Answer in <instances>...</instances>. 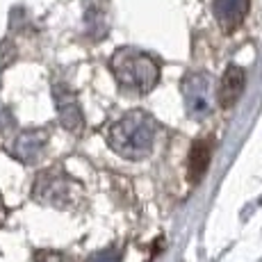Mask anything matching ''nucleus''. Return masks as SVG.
<instances>
[{
  "label": "nucleus",
  "instance_id": "11",
  "mask_svg": "<svg viewBox=\"0 0 262 262\" xmlns=\"http://www.w3.org/2000/svg\"><path fill=\"white\" fill-rule=\"evenodd\" d=\"M5 128H9V114L0 107V130H5Z\"/></svg>",
  "mask_w": 262,
  "mask_h": 262
},
{
  "label": "nucleus",
  "instance_id": "1",
  "mask_svg": "<svg viewBox=\"0 0 262 262\" xmlns=\"http://www.w3.org/2000/svg\"><path fill=\"white\" fill-rule=\"evenodd\" d=\"M155 133H158L155 119L150 114L135 110V112L123 114L110 128L107 139H110V146L114 148V153H119L121 158L142 160L153 148Z\"/></svg>",
  "mask_w": 262,
  "mask_h": 262
},
{
  "label": "nucleus",
  "instance_id": "8",
  "mask_svg": "<svg viewBox=\"0 0 262 262\" xmlns=\"http://www.w3.org/2000/svg\"><path fill=\"white\" fill-rule=\"evenodd\" d=\"M210 158H212V142L208 137L199 139L189 150V164H187V173L191 183H199L201 178L205 176L210 164Z\"/></svg>",
  "mask_w": 262,
  "mask_h": 262
},
{
  "label": "nucleus",
  "instance_id": "5",
  "mask_svg": "<svg viewBox=\"0 0 262 262\" xmlns=\"http://www.w3.org/2000/svg\"><path fill=\"white\" fill-rule=\"evenodd\" d=\"M55 103H57V114L64 128L78 130L82 125V110H80L78 98L73 96V92H69L67 87L57 84L55 87Z\"/></svg>",
  "mask_w": 262,
  "mask_h": 262
},
{
  "label": "nucleus",
  "instance_id": "6",
  "mask_svg": "<svg viewBox=\"0 0 262 262\" xmlns=\"http://www.w3.org/2000/svg\"><path fill=\"white\" fill-rule=\"evenodd\" d=\"M244 71L235 64H230L228 69L224 71V78H221L219 84V103L221 107H230V105L237 103V98L244 92Z\"/></svg>",
  "mask_w": 262,
  "mask_h": 262
},
{
  "label": "nucleus",
  "instance_id": "7",
  "mask_svg": "<svg viewBox=\"0 0 262 262\" xmlns=\"http://www.w3.org/2000/svg\"><path fill=\"white\" fill-rule=\"evenodd\" d=\"M246 9H249V0H214V16L226 32L235 30L244 21Z\"/></svg>",
  "mask_w": 262,
  "mask_h": 262
},
{
  "label": "nucleus",
  "instance_id": "4",
  "mask_svg": "<svg viewBox=\"0 0 262 262\" xmlns=\"http://www.w3.org/2000/svg\"><path fill=\"white\" fill-rule=\"evenodd\" d=\"M34 199L50 205H67L71 201V180L59 173H41L34 183Z\"/></svg>",
  "mask_w": 262,
  "mask_h": 262
},
{
  "label": "nucleus",
  "instance_id": "9",
  "mask_svg": "<svg viewBox=\"0 0 262 262\" xmlns=\"http://www.w3.org/2000/svg\"><path fill=\"white\" fill-rule=\"evenodd\" d=\"M43 146H46V133L41 130H30L23 133L21 137L14 144V155H16L21 162H34V160L41 155Z\"/></svg>",
  "mask_w": 262,
  "mask_h": 262
},
{
  "label": "nucleus",
  "instance_id": "10",
  "mask_svg": "<svg viewBox=\"0 0 262 262\" xmlns=\"http://www.w3.org/2000/svg\"><path fill=\"white\" fill-rule=\"evenodd\" d=\"M89 262H121V253L117 249H107V251H100V253H94Z\"/></svg>",
  "mask_w": 262,
  "mask_h": 262
},
{
  "label": "nucleus",
  "instance_id": "3",
  "mask_svg": "<svg viewBox=\"0 0 262 262\" xmlns=\"http://www.w3.org/2000/svg\"><path fill=\"white\" fill-rule=\"evenodd\" d=\"M183 98L189 117H205L212 110V82L205 73H191L183 82Z\"/></svg>",
  "mask_w": 262,
  "mask_h": 262
},
{
  "label": "nucleus",
  "instance_id": "2",
  "mask_svg": "<svg viewBox=\"0 0 262 262\" xmlns=\"http://www.w3.org/2000/svg\"><path fill=\"white\" fill-rule=\"evenodd\" d=\"M112 71L117 82L123 89H130L135 94H146L158 84L160 67L150 55L139 53L133 48L119 50L112 57Z\"/></svg>",
  "mask_w": 262,
  "mask_h": 262
}]
</instances>
